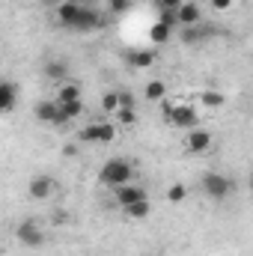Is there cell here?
Instances as JSON below:
<instances>
[{
    "instance_id": "1",
    "label": "cell",
    "mask_w": 253,
    "mask_h": 256,
    "mask_svg": "<svg viewBox=\"0 0 253 256\" xmlns=\"http://www.w3.org/2000/svg\"><path fill=\"white\" fill-rule=\"evenodd\" d=\"M98 182H102L104 188H120V185L134 182V167H131V161H126V158H110V161H104L102 170H98Z\"/></svg>"
},
{
    "instance_id": "2",
    "label": "cell",
    "mask_w": 253,
    "mask_h": 256,
    "mask_svg": "<svg viewBox=\"0 0 253 256\" xmlns=\"http://www.w3.org/2000/svg\"><path fill=\"white\" fill-rule=\"evenodd\" d=\"M161 108H164V116H167V122H173L176 128H196L200 126V114L185 104V102H170V98H164V102H158Z\"/></svg>"
},
{
    "instance_id": "3",
    "label": "cell",
    "mask_w": 253,
    "mask_h": 256,
    "mask_svg": "<svg viewBox=\"0 0 253 256\" xmlns=\"http://www.w3.org/2000/svg\"><path fill=\"white\" fill-rule=\"evenodd\" d=\"M200 185H202V194L208 196V200H226V196H232L236 194V179L232 176H224V173H206L202 179H200Z\"/></svg>"
},
{
    "instance_id": "4",
    "label": "cell",
    "mask_w": 253,
    "mask_h": 256,
    "mask_svg": "<svg viewBox=\"0 0 253 256\" xmlns=\"http://www.w3.org/2000/svg\"><path fill=\"white\" fill-rule=\"evenodd\" d=\"M104 21L108 18L96 6H78V15H74V21H72L68 30H74V33H92V30L104 27Z\"/></svg>"
},
{
    "instance_id": "5",
    "label": "cell",
    "mask_w": 253,
    "mask_h": 256,
    "mask_svg": "<svg viewBox=\"0 0 253 256\" xmlns=\"http://www.w3.org/2000/svg\"><path fill=\"white\" fill-rule=\"evenodd\" d=\"M78 140L80 143H110V140H116V126L114 122H92V126L78 131Z\"/></svg>"
},
{
    "instance_id": "6",
    "label": "cell",
    "mask_w": 253,
    "mask_h": 256,
    "mask_svg": "<svg viewBox=\"0 0 253 256\" xmlns=\"http://www.w3.org/2000/svg\"><path fill=\"white\" fill-rule=\"evenodd\" d=\"M15 238H18L24 248H42V244H45V232H42L39 220H33V218H27V220H21V224H18Z\"/></svg>"
},
{
    "instance_id": "7",
    "label": "cell",
    "mask_w": 253,
    "mask_h": 256,
    "mask_svg": "<svg viewBox=\"0 0 253 256\" xmlns=\"http://www.w3.org/2000/svg\"><path fill=\"white\" fill-rule=\"evenodd\" d=\"M33 116H36L39 122H48V126H57V128H66V126H68V120L63 116V110H60V104H57L54 98H45V102H39V104L33 108Z\"/></svg>"
},
{
    "instance_id": "8",
    "label": "cell",
    "mask_w": 253,
    "mask_h": 256,
    "mask_svg": "<svg viewBox=\"0 0 253 256\" xmlns=\"http://www.w3.org/2000/svg\"><path fill=\"white\" fill-rule=\"evenodd\" d=\"M212 134L206 131V128H188V134H185V149H188L190 155H206L208 149H212Z\"/></svg>"
},
{
    "instance_id": "9",
    "label": "cell",
    "mask_w": 253,
    "mask_h": 256,
    "mask_svg": "<svg viewBox=\"0 0 253 256\" xmlns=\"http://www.w3.org/2000/svg\"><path fill=\"white\" fill-rule=\"evenodd\" d=\"M140 200H149V194H146V188H140L134 182L114 188V206H120V208H126L131 202H140Z\"/></svg>"
},
{
    "instance_id": "10",
    "label": "cell",
    "mask_w": 253,
    "mask_h": 256,
    "mask_svg": "<svg viewBox=\"0 0 253 256\" xmlns=\"http://www.w3.org/2000/svg\"><path fill=\"white\" fill-rule=\"evenodd\" d=\"M54 191H57V182H54V176H48V173L33 176V179H30V185H27L30 200H48Z\"/></svg>"
},
{
    "instance_id": "11",
    "label": "cell",
    "mask_w": 253,
    "mask_h": 256,
    "mask_svg": "<svg viewBox=\"0 0 253 256\" xmlns=\"http://www.w3.org/2000/svg\"><path fill=\"white\" fill-rule=\"evenodd\" d=\"M42 72H45V78L54 80V84H63V80L72 78V66H68L66 57H48L45 66H42Z\"/></svg>"
},
{
    "instance_id": "12",
    "label": "cell",
    "mask_w": 253,
    "mask_h": 256,
    "mask_svg": "<svg viewBox=\"0 0 253 256\" xmlns=\"http://www.w3.org/2000/svg\"><path fill=\"white\" fill-rule=\"evenodd\" d=\"M173 15H176V27H194L202 21V9L190 0H182V6L173 9Z\"/></svg>"
},
{
    "instance_id": "13",
    "label": "cell",
    "mask_w": 253,
    "mask_h": 256,
    "mask_svg": "<svg viewBox=\"0 0 253 256\" xmlns=\"http://www.w3.org/2000/svg\"><path fill=\"white\" fill-rule=\"evenodd\" d=\"M214 33V27H202V24H194V27H182V33H179V39H182V45H202L208 36Z\"/></svg>"
},
{
    "instance_id": "14",
    "label": "cell",
    "mask_w": 253,
    "mask_h": 256,
    "mask_svg": "<svg viewBox=\"0 0 253 256\" xmlns=\"http://www.w3.org/2000/svg\"><path fill=\"white\" fill-rule=\"evenodd\" d=\"M18 102V86L9 80H0V114H9Z\"/></svg>"
},
{
    "instance_id": "15",
    "label": "cell",
    "mask_w": 253,
    "mask_h": 256,
    "mask_svg": "<svg viewBox=\"0 0 253 256\" xmlns=\"http://www.w3.org/2000/svg\"><path fill=\"white\" fill-rule=\"evenodd\" d=\"M78 98H80V86H78L72 78L63 80V84L57 86V98H54L57 104H63V102H78Z\"/></svg>"
},
{
    "instance_id": "16",
    "label": "cell",
    "mask_w": 253,
    "mask_h": 256,
    "mask_svg": "<svg viewBox=\"0 0 253 256\" xmlns=\"http://www.w3.org/2000/svg\"><path fill=\"white\" fill-rule=\"evenodd\" d=\"M54 9H57V21L68 30L72 21H74V15H78V3H74V0H66V3H60V6H54Z\"/></svg>"
},
{
    "instance_id": "17",
    "label": "cell",
    "mask_w": 253,
    "mask_h": 256,
    "mask_svg": "<svg viewBox=\"0 0 253 256\" xmlns=\"http://www.w3.org/2000/svg\"><path fill=\"white\" fill-rule=\"evenodd\" d=\"M122 212H126V218H131V220H143V218H149L152 202H149V200H140V202H131V206H126Z\"/></svg>"
},
{
    "instance_id": "18",
    "label": "cell",
    "mask_w": 253,
    "mask_h": 256,
    "mask_svg": "<svg viewBox=\"0 0 253 256\" xmlns=\"http://www.w3.org/2000/svg\"><path fill=\"white\" fill-rule=\"evenodd\" d=\"M128 63L134 66V68H149V66L155 63V54L152 51H128Z\"/></svg>"
},
{
    "instance_id": "19",
    "label": "cell",
    "mask_w": 253,
    "mask_h": 256,
    "mask_svg": "<svg viewBox=\"0 0 253 256\" xmlns=\"http://www.w3.org/2000/svg\"><path fill=\"white\" fill-rule=\"evenodd\" d=\"M149 36H152V42L164 45V42H170V36H173V27H170V24H161V21H155V24H152V30H149Z\"/></svg>"
},
{
    "instance_id": "20",
    "label": "cell",
    "mask_w": 253,
    "mask_h": 256,
    "mask_svg": "<svg viewBox=\"0 0 253 256\" xmlns=\"http://www.w3.org/2000/svg\"><path fill=\"white\" fill-rule=\"evenodd\" d=\"M143 96H146L149 102H164V98H167V86H164V80H149Z\"/></svg>"
},
{
    "instance_id": "21",
    "label": "cell",
    "mask_w": 253,
    "mask_h": 256,
    "mask_svg": "<svg viewBox=\"0 0 253 256\" xmlns=\"http://www.w3.org/2000/svg\"><path fill=\"white\" fill-rule=\"evenodd\" d=\"M60 110H63V116L68 120V122H74V120L84 114V98H78V102H63Z\"/></svg>"
},
{
    "instance_id": "22",
    "label": "cell",
    "mask_w": 253,
    "mask_h": 256,
    "mask_svg": "<svg viewBox=\"0 0 253 256\" xmlns=\"http://www.w3.org/2000/svg\"><path fill=\"white\" fill-rule=\"evenodd\" d=\"M200 102L206 104V108H212V110H218V108H224V92H214V90H206L202 96H200Z\"/></svg>"
},
{
    "instance_id": "23",
    "label": "cell",
    "mask_w": 253,
    "mask_h": 256,
    "mask_svg": "<svg viewBox=\"0 0 253 256\" xmlns=\"http://www.w3.org/2000/svg\"><path fill=\"white\" fill-rule=\"evenodd\" d=\"M131 6H134V0H108V12L110 15H126Z\"/></svg>"
},
{
    "instance_id": "24",
    "label": "cell",
    "mask_w": 253,
    "mask_h": 256,
    "mask_svg": "<svg viewBox=\"0 0 253 256\" xmlns=\"http://www.w3.org/2000/svg\"><path fill=\"white\" fill-rule=\"evenodd\" d=\"M167 200H170L173 206H179L182 200H188V188H185V185H170V191H167Z\"/></svg>"
},
{
    "instance_id": "25",
    "label": "cell",
    "mask_w": 253,
    "mask_h": 256,
    "mask_svg": "<svg viewBox=\"0 0 253 256\" xmlns=\"http://www.w3.org/2000/svg\"><path fill=\"white\" fill-rule=\"evenodd\" d=\"M102 108H104L108 114H116V110H120V98H116V92H104V96H102Z\"/></svg>"
},
{
    "instance_id": "26",
    "label": "cell",
    "mask_w": 253,
    "mask_h": 256,
    "mask_svg": "<svg viewBox=\"0 0 253 256\" xmlns=\"http://www.w3.org/2000/svg\"><path fill=\"white\" fill-rule=\"evenodd\" d=\"M116 98H120V110H134V96L131 92H116Z\"/></svg>"
},
{
    "instance_id": "27",
    "label": "cell",
    "mask_w": 253,
    "mask_h": 256,
    "mask_svg": "<svg viewBox=\"0 0 253 256\" xmlns=\"http://www.w3.org/2000/svg\"><path fill=\"white\" fill-rule=\"evenodd\" d=\"M51 224H54V226H66V224H68V212H66V208H54V212H51Z\"/></svg>"
},
{
    "instance_id": "28",
    "label": "cell",
    "mask_w": 253,
    "mask_h": 256,
    "mask_svg": "<svg viewBox=\"0 0 253 256\" xmlns=\"http://www.w3.org/2000/svg\"><path fill=\"white\" fill-rule=\"evenodd\" d=\"M122 126H137V110H116Z\"/></svg>"
},
{
    "instance_id": "29",
    "label": "cell",
    "mask_w": 253,
    "mask_h": 256,
    "mask_svg": "<svg viewBox=\"0 0 253 256\" xmlns=\"http://www.w3.org/2000/svg\"><path fill=\"white\" fill-rule=\"evenodd\" d=\"M155 6H158V12H173L182 6V0H155Z\"/></svg>"
},
{
    "instance_id": "30",
    "label": "cell",
    "mask_w": 253,
    "mask_h": 256,
    "mask_svg": "<svg viewBox=\"0 0 253 256\" xmlns=\"http://www.w3.org/2000/svg\"><path fill=\"white\" fill-rule=\"evenodd\" d=\"M230 6H232V0H212V9H218V12H224Z\"/></svg>"
},
{
    "instance_id": "31",
    "label": "cell",
    "mask_w": 253,
    "mask_h": 256,
    "mask_svg": "<svg viewBox=\"0 0 253 256\" xmlns=\"http://www.w3.org/2000/svg\"><path fill=\"white\" fill-rule=\"evenodd\" d=\"M63 152H66V158H74V155H78V146H74V143H68Z\"/></svg>"
},
{
    "instance_id": "32",
    "label": "cell",
    "mask_w": 253,
    "mask_h": 256,
    "mask_svg": "<svg viewBox=\"0 0 253 256\" xmlns=\"http://www.w3.org/2000/svg\"><path fill=\"white\" fill-rule=\"evenodd\" d=\"M74 3H78V6H98L102 0H74Z\"/></svg>"
},
{
    "instance_id": "33",
    "label": "cell",
    "mask_w": 253,
    "mask_h": 256,
    "mask_svg": "<svg viewBox=\"0 0 253 256\" xmlns=\"http://www.w3.org/2000/svg\"><path fill=\"white\" fill-rule=\"evenodd\" d=\"M45 6H60V3H66V0H42Z\"/></svg>"
}]
</instances>
